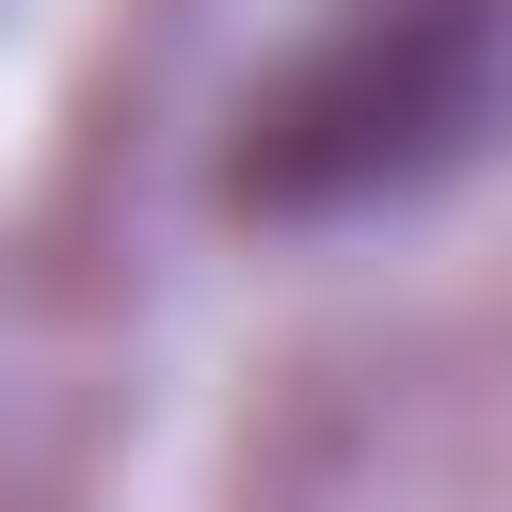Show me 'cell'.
<instances>
[{
	"instance_id": "6da1fadb",
	"label": "cell",
	"mask_w": 512,
	"mask_h": 512,
	"mask_svg": "<svg viewBox=\"0 0 512 512\" xmlns=\"http://www.w3.org/2000/svg\"><path fill=\"white\" fill-rule=\"evenodd\" d=\"M496 96H512V0H352L320 48H288L240 96L224 208H256V224L400 208L480 160Z\"/></svg>"
}]
</instances>
